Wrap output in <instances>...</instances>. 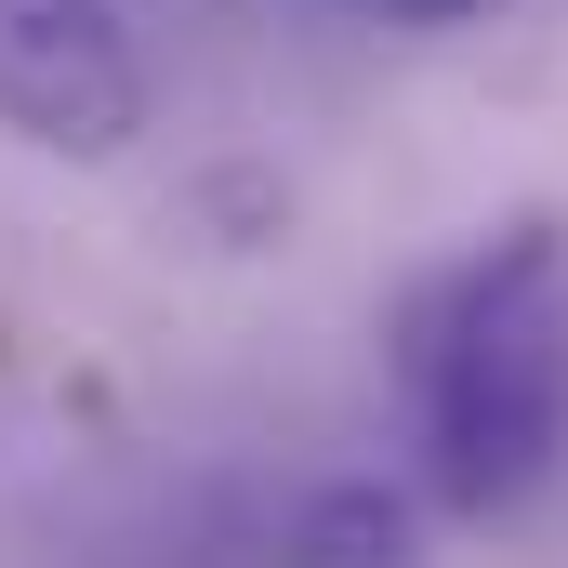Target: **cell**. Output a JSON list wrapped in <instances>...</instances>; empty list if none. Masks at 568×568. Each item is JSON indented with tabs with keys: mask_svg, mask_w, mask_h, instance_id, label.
<instances>
[{
	"mask_svg": "<svg viewBox=\"0 0 568 568\" xmlns=\"http://www.w3.org/2000/svg\"><path fill=\"white\" fill-rule=\"evenodd\" d=\"M397 397L436 516L503 529L568 476V225L516 212L397 317Z\"/></svg>",
	"mask_w": 568,
	"mask_h": 568,
	"instance_id": "cell-1",
	"label": "cell"
},
{
	"mask_svg": "<svg viewBox=\"0 0 568 568\" xmlns=\"http://www.w3.org/2000/svg\"><path fill=\"white\" fill-rule=\"evenodd\" d=\"M159 106L120 0H0V133L40 159H120Z\"/></svg>",
	"mask_w": 568,
	"mask_h": 568,
	"instance_id": "cell-2",
	"label": "cell"
},
{
	"mask_svg": "<svg viewBox=\"0 0 568 568\" xmlns=\"http://www.w3.org/2000/svg\"><path fill=\"white\" fill-rule=\"evenodd\" d=\"M265 568H424V516L384 476H331V489H304L278 516V556Z\"/></svg>",
	"mask_w": 568,
	"mask_h": 568,
	"instance_id": "cell-3",
	"label": "cell"
},
{
	"mask_svg": "<svg viewBox=\"0 0 568 568\" xmlns=\"http://www.w3.org/2000/svg\"><path fill=\"white\" fill-rule=\"evenodd\" d=\"M397 27H476V13H503V0H384Z\"/></svg>",
	"mask_w": 568,
	"mask_h": 568,
	"instance_id": "cell-4",
	"label": "cell"
}]
</instances>
